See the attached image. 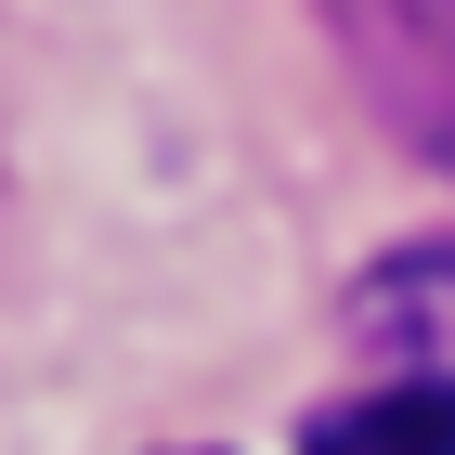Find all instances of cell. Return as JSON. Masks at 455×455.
I'll list each match as a JSON object with an SVG mask.
<instances>
[{
	"mask_svg": "<svg viewBox=\"0 0 455 455\" xmlns=\"http://www.w3.org/2000/svg\"><path fill=\"white\" fill-rule=\"evenodd\" d=\"M325 27L351 52V92L429 170H455V0H325Z\"/></svg>",
	"mask_w": 455,
	"mask_h": 455,
	"instance_id": "6da1fadb",
	"label": "cell"
},
{
	"mask_svg": "<svg viewBox=\"0 0 455 455\" xmlns=\"http://www.w3.org/2000/svg\"><path fill=\"white\" fill-rule=\"evenodd\" d=\"M351 339L390 351L403 378L455 390V247H403V260H378L364 299H351Z\"/></svg>",
	"mask_w": 455,
	"mask_h": 455,
	"instance_id": "7a4b0ae2",
	"label": "cell"
},
{
	"mask_svg": "<svg viewBox=\"0 0 455 455\" xmlns=\"http://www.w3.org/2000/svg\"><path fill=\"white\" fill-rule=\"evenodd\" d=\"M299 455H455V390L390 378V390H364V403H339V417H313Z\"/></svg>",
	"mask_w": 455,
	"mask_h": 455,
	"instance_id": "3957f363",
	"label": "cell"
}]
</instances>
